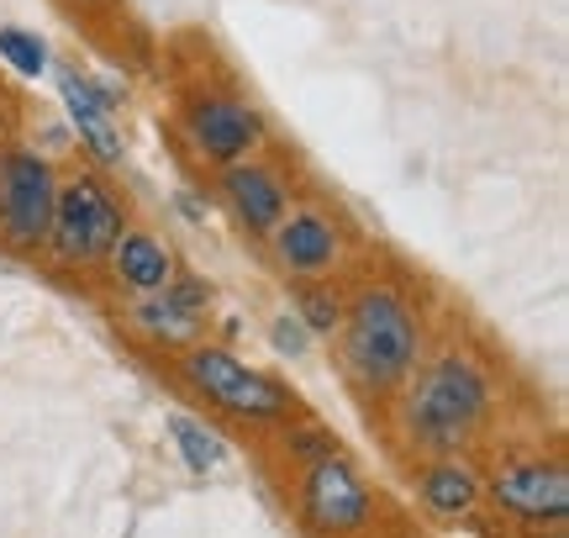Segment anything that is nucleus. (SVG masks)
<instances>
[{"label": "nucleus", "mask_w": 569, "mask_h": 538, "mask_svg": "<svg viewBox=\"0 0 569 538\" xmlns=\"http://www.w3.org/2000/svg\"><path fill=\"white\" fill-rule=\"evenodd\" d=\"M169 434H174V449H180V459H184V470H190V476H211V470L227 459L222 438L211 434L206 422H196V417L174 412L169 417Z\"/></svg>", "instance_id": "16"}, {"label": "nucleus", "mask_w": 569, "mask_h": 538, "mask_svg": "<svg viewBox=\"0 0 569 538\" xmlns=\"http://www.w3.org/2000/svg\"><path fill=\"white\" fill-rule=\"evenodd\" d=\"M174 211H180L184 222H196V228L206 222V201H201V196H190V190H180V196H174Z\"/></svg>", "instance_id": "20"}, {"label": "nucleus", "mask_w": 569, "mask_h": 538, "mask_svg": "<svg viewBox=\"0 0 569 538\" xmlns=\"http://www.w3.org/2000/svg\"><path fill=\"white\" fill-rule=\"evenodd\" d=\"M269 343H274V353H284V359H301V353L311 349V332L301 328L296 311H280V317L269 322Z\"/></svg>", "instance_id": "18"}, {"label": "nucleus", "mask_w": 569, "mask_h": 538, "mask_svg": "<svg viewBox=\"0 0 569 538\" xmlns=\"http://www.w3.org/2000/svg\"><path fill=\"white\" fill-rule=\"evenodd\" d=\"M59 201V169L27 143L0 148V243L11 253H42Z\"/></svg>", "instance_id": "5"}, {"label": "nucleus", "mask_w": 569, "mask_h": 538, "mask_svg": "<svg viewBox=\"0 0 569 538\" xmlns=\"http://www.w3.org/2000/svg\"><path fill=\"white\" fill-rule=\"evenodd\" d=\"M338 332H343V370L369 396L401 391L411 370L422 365V317H417L407 290L386 286V280L343 301Z\"/></svg>", "instance_id": "1"}, {"label": "nucleus", "mask_w": 569, "mask_h": 538, "mask_svg": "<svg viewBox=\"0 0 569 538\" xmlns=\"http://www.w3.org/2000/svg\"><path fill=\"white\" fill-rule=\"evenodd\" d=\"M211 317V286L196 280V275H180L153 296H132L127 307V328L142 332L148 343H169V349H184V343H201V328Z\"/></svg>", "instance_id": "8"}, {"label": "nucleus", "mask_w": 569, "mask_h": 538, "mask_svg": "<svg viewBox=\"0 0 569 538\" xmlns=\"http://www.w3.org/2000/svg\"><path fill=\"white\" fill-rule=\"evenodd\" d=\"M490 501L522 522H565L569 518V476L543 459H517L490 476Z\"/></svg>", "instance_id": "12"}, {"label": "nucleus", "mask_w": 569, "mask_h": 538, "mask_svg": "<svg viewBox=\"0 0 569 538\" xmlns=\"http://www.w3.org/2000/svg\"><path fill=\"white\" fill-rule=\"evenodd\" d=\"M127 232V207L117 190L106 186L96 169L59 175V201H53V228H48V253L63 269H96L117 249Z\"/></svg>", "instance_id": "3"}, {"label": "nucleus", "mask_w": 569, "mask_h": 538, "mask_svg": "<svg viewBox=\"0 0 569 538\" xmlns=\"http://www.w3.org/2000/svg\"><path fill=\"white\" fill-rule=\"evenodd\" d=\"M290 311L301 317V328L311 338H332L343 322V296L327 280H290Z\"/></svg>", "instance_id": "15"}, {"label": "nucleus", "mask_w": 569, "mask_h": 538, "mask_svg": "<svg viewBox=\"0 0 569 538\" xmlns=\"http://www.w3.org/2000/svg\"><path fill=\"white\" fill-rule=\"evenodd\" d=\"M417 486H422V501L432 518H465V512H475V501L486 497L480 470L465 465L459 455H438L422 476H417Z\"/></svg>", "instance_id": "14"}, {"label": "nucleus", "mask_w": 569, "mask_h": 538, "mask_svg": "<svg viewBox=\"0 0 569 538\" xmlns=\"http://www.w3.org/2000/svg\"><path fill=\"white\" fill-rule=\"evenodd\" d=\"M180 132L196 159L227 169V165H238V159H253L264 148L269 127L248 101L222 96V90H206V96H190L180 106Z\"/></svg>", "instance_id": "6"}, {"label": "nucleus", "mask_w": 569, "mask_h": 538, "mask_svg": "<svg viewBox=\"0 0 569 538\" xmlns=\"http://www.w3.org/2000/svg\"><path fill=\"white\" fill-rule=\"evenodd\" d=\"M490 375L465 349L432 353L407 380V434L427 455H459L490 417Z\"/></svg>", "instance_id": "2"}, {"label": "nucleus", "mask_w": 569, "mask_h": 538, "mask_svg": "<svg viewBox=\"0 0 569 538\" xmlns=\"http://www.w3.org/2000/svg\"><path fill=\"white\" fill-rule=\"evenodd\" d=\"M180 375L211 407H222L232 417H248V422H274V417H290V407H296V396L284 391L274 375L243 365L222 343H184Z\"/></svg>", "instance_id": "4"}, {"label": "nucleus", "mask_w": 569, "mask_h": 538, "mask_svg": "<svg viewBox=\"0 0 569 538\" xmlns=\"http://www.w3.org/2000/svg\"><path fill=\"white\" fill-rule=\"evenodd\" d=\"M269 249L290 280H327L343 259V228L317 207H290L280 228L269 232Z\"/></svg>", "instance_id": "11"}, {"label": "nucleus", "mask_w": 569, "mask_h": 538, "mask_svg": "<svg viewBox=\"0 0 569 538\" xmlns=\"http://www.w3.org/2000/svg\"><path fill=\"white\" fill-rule=\"evenodd\" d=\"M53 80H59V101H63V111H69L74 132H80L84 153L101 169H122L127 138H122V122H117V90L101 84L90 69H80V63H59Z\"/></svg>", "instance_id": "7"}, {"label": "nucleus", "mask_w": 569, "mask_h": 538, "mask_svg": "<svg viewBox=\"0 0 569 538\" xmlns=\"http://www.w3.org/2000/svg\"><path fill=\"white\" fill-rule=\"evenodd\" d=\"M0 59L11 63L21 80H42L48 63H53V53H48V42H42L38 32H27V27H0Z\"/></svg>", "instance_id": "17"}, {"label": "nucleus", "mask_w": 569, "mask_h": 538, "mask_svg": "<svg viewBox=\"0 0 569 538\" xmlns=\"http://www.w3.org/2000/svg\"><path fill=\"white\" fill-rule=\"evenodd\" d=\"M217 190H222V207L232 211V222L248 238H269L284 222V211H290V180L274 165H264V159L227 165L217 175Z\"/></svg>", "instance_id": "10"}, {"label": "nucleus", "mask_w": 569, "mask_h": 538, "mask_svg": "<svg viewBox=\"0 0 569 538\" xmlns=\"http://www.w3.org/2000/svg\"><path fill=\"white\" fill-rule=\"evenodd\" d=\"M301 512L317 534H359L369 522V512H375V497H369V486L359 480V470L343 455H332V459L306 465Z\"/></svg>", "instance_id": "9"}, {"label": "nucleus", "mask_w": 569, "mask_h": 538, "mask_svg": "<svg viewBox=\"0 0 569 538\" xmlns=\"http://www.w3.org/2000/svg\"><path fill=\"white\" fill-rule=\"evenodd\" d=\"M106 269L127 296H153V290L174 280V253L163 249V238H153L148 228H127L117 238V249L106 253Z\"/></svg>", "instance_id": "13"}, {"label": "nucleus", "mask_w": 569, "mask_h": 538, "mask_svg": "<svg viewBox=\"0 0 569 538\" xmlns=\"http://www.w3.org/2000/svg\"><path fill=\"white\" fill-rule=\"evenodd\" d=\"M296 455H301L306 465H317V459L338 455V444H332V434H322V428H306V434H296Z\"/></svg>", "instance_id": "19"}]
</instances>
